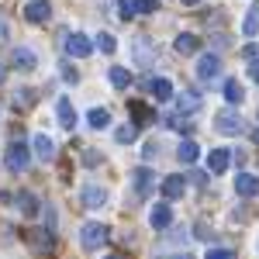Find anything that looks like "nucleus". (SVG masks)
I'll return each instance as SVG.
<instances>
[{
	"label": "nucleus",
	"mask_w": 259,
	"mask_h": 259,
	"mask_svg": "<svg viewBox=\"0 0 259 259\" xmlns=\"http://www.w3.org/2000/svg\"><path fill=\"white\" fill-rule=\"evenodd\" d=\"M104 242H107V228H104L100 221H87L83 232H80V245L87 249V252H97Z\"/></svg>",
	"instance_id": "f257e3e1"
},
{
	"label": "nucleus",
	"mask_w": 259,
	"mask_h": 259,
	"mask_svg": "<svg viewBox=\"0 0 259 259\" xmlns=\"http://www.w3.org/2000/svg\"><path fill=\"white\" fill-rule=\"evenodd\" d=\"M214 128H218L221 135H242V132H245V121H242L239 111H218Z\"/></svg>",
	"instance_id": "f03ea898"
},
{
	"label": "nucleus",
	"mask_w": 259,
	"mask_h": 259,
	"mask_svg": "<svg viewBox=\"0 0 259 259\" xmlns=\"http://www.w3.org/2000/svg\"><path fill=\"white\" fill-rule=\"evenodd\" d=\"M24 239L31 242V249H35L38 256H49V252H56V239H52L49 232H41V228H28V232H24Z\"/></svg>",
	"instance_id": "7ed1b4c3"
},
{
	"label": "nucleus",
	"mask_w": 259,
	"mask_h": 259,
	"mask_svg": "<svg viewBox=\"0 0 259 259\" xmlns=\"http://www.w3.org/2000/svg\"><path fill=\"white\" fill-rule=\"evenodd\" d=\"M218 76H221V59L211 56V52H204V56L197 59V80L211 83V80H218Z\"/></svg>",
	"instance_id": "20e7f679"
},
{
	"label": "nucleus",
	"mask_w": 259,
	"mask_h": 259,
	"mask_svg": "<svg viewBox=\"0 0 259 259\" xmlns=\"http://www.w3.org/2000/svg\"><path fill=\"white\" fill-rule=\"evenodd\" d=\"M11 62L18 66L21 73H31V69L38 66V56H35V49H28V45H14V49H11Z\"/></svg>",
	"instance_id": "39448f33"
},
{
	"label": "nucleus",
	"mask_w": 259,
	"mask_h": 259,
	"mask_svg": "<svg viewBox=\"0 0 259 259\" xmlns=\"http://www.w3.org/2000/svg\"><path fill=\"white\" fill-rule=\"evenodd\" d=\"M132 52H135V62L139 66H152L156 62V45L149 41V35H139V38L132 41Z\"/></svg>",
	"instance_id": "423d86ee"
},
{
	"label": "nucleus",
	"mask_w": 259,
	"mask_h": 259,
	"mask_svg": "<svg viewBox=\"0 0 259 259\" xmlns=\"http://www.w3.org/2000/svg\"><path fill=\"white\" fill-rule=\"evenodd\" d=\"M94 52V41L87 38V35H66V56H73V59H87Z\"/></svg>",
	"instance_id": "0eeeda50"
},
{
	"label": "nucleus",
	"mask_w": 259,
	"mask_h": 259,
	"mask_svg": "<svg viewBox=\"0 0 259 259\" xmlns=\"http://www.w3.org/2000/svg\"><path fill=\"white\" fill-rule=\"evenodd\" d=\"M28 162H31L28 149H24L21 142H14V145L7 149V169H11V173H24V169H28Z\"/></svg>",
	"instance_id": "6e6552de"
},
{
	"label": "nucleus",
	"mask_w": 259,
	"mask_h": 259,
	"mask_svg": "<svg viewBox=\"0 0 259 259\" xmlns=\"http://www.w3.org/2000/svg\"><path fill=\"white\" fill-rule=\"evenodd\" d=\"M24 18L31 21V24H45V21L52 18V4H49V0H31V4L24 7Z\"/></svg>",
	"instance_id": "1a4fd4ad"
},
{
	"label": "nucleus",
	"mask_w": 259,
	"mask_h": 259,
	"mask_svg": "<svg viewBox=\"0 0 259 259\" xmlns=\"http://www.w3.org/2000/svg\"><path fill=\"white\" fill-rule=\"evenodd\" d=\"M80 204L87 207V211H97V207H104V204H107V190H104V187H83Z\"/></svg>",
	"instance_id": "9d476101"
},
{
	"label": "nucleus",
	"mask_w": 259,
	"mask_h": 259,
	"mask_svg": "<svg viewBox=\"0 0 259 259\" xmlns=\"http://www.w3.org/2000/svg\"><path fill=\"white\" fill-rule=\"evenodd\" d=\"M228 162H232V152H228V149H211V156H207V173H211V177H221V173L228 169Z\"/></svg>",
	"instance_id": "9b49d317"
},
{
	"label": "nucleus",
	"mask_w": 259,
	"mask_h": 259,
	"mask_svg": "<svg viewBox=\"0 0 259 259\" xmlns=\"http://www.w3.org/2000/svg\"><path fill=\"white\" fill-rule=\"evenodd\" d=\"M235 194H239V197H256L259 194V177L256 173H239V177H235Z\"/></svg>",
	"instance_id": "f8f14e48"
},
{
	"label": "nucleus",
	"mask_w": 259,
	"mask_h": 259,
	"mask_svg": "<svg viewBox=\"0 0 259 259\" xmlns=\"http://www.w3.org/2000/svg\"><path fill=\"white\" fill-rule=\"evenodd\" d=\"M149 225H152L156 232L169 228V225H173V211H169V204H156V207H152V214H149Z\"/></svg>",
	"instance_id": "ddd939ff"
},
{
	"label": "nucleus",
	"mask_w": 259,
	"mask_h": 259,
	"mask_svg": "<svg viewBox=\"0 0 259 259\" xmlns=\"http://www.w3.org/2000/svg\"><path fill=\"white\" fill-rule=\"evenodd\" d=\"M159 190H162V197H166V200L183 197V190H187V177H166Z\"/></svg>",
	"instance_id": "4468645a"
},
{
	"label": "nucleus",
	"mask_w": 259,
	"mask_h": 259,
	"mask_svg": "<svg viewBox=\"0 0 259 259\" xmlns=\"http://www.w3.org/2000/svg\"><path fill=\"white\" fill-rule=\"evenodd\" d=\"M31 145H35V156H38L41 162H52V159H56V142L49 139V135H35Z\"/></svg>",
	"instance_id": "2eb2a0df"
},
{
	"label": "nucleus",
	"mask_w": 259,
	"mask_h": 259,
	"mask_svg": "<svg viewBox=\"0 0 259 259\" xmlns=\"http://www.w3.org/2000/svg\"><path fill=\"white\" fill-rule=\"evenodd\" d=\"M56 114H59V124H62V128H73V124H76V111H73V100H69V97H59Z\"/></svg>",
	"instance_id": "dca6fc26"
},
{
	"label": "nucleus",
	"mask_w": 259,
	"mask_h": 259,
	"mask_svg": "<svg viewBox=\"0 0 259 259\" xmlns=\"http://www.w3.org/2000/svg\"><path fill=\"white\" fill-rule=\"evenodd\" d=\"M132 183H135V190H139L142 197H145V194L152 190V183H156V180H152V173H149L145 166H139V169L132 173Z\"/></svg>",
	"instance_id": "f3484780"
},
{
	"label": "nucleus",
	"mask_w": 259,
	"mask_h": 259,
	"mask_svg": "<svg viewBox=\"0 0 259 259\" xmlns=\"http://www.w3.org/2000/svg\"><path fill=\"white\" fill-rule=\"evenodd\" d=\"M197 156H200V149H197V142H180V149H177V159L183 162V166H190V162H197Z\"/></svg>",
	"instance_id": "a211bd4d"
},
{
	"label": "nucleus",
	"mask_w": 259,
	"mask_h": 259,
	"mask_svg": "<svg viewBox=\"0 0 259 259\" xmlns=\"http://www.w3.org/2000/svg\"><path fill=\"white\" fill-rule=\"evenodd\" d=\"M135 83V76L124 69V66H111V87H118V90H128Z\"/></svg>",
	"instance_id": "6ab92c4d"
},
{
	"label": "nucleus",
	"mask_w": 259,
	"mask_h": 259,
	"mask_svg": "<svg viewBox=\"0 0 259 259\" xmlns=\"http://www.w3.org/2000/svg\"><path fill=\"white\" fill-rule=\"evenodd\" d=\"M200 107V94H190V90H183L177 97V111L180 114H190V111H197Z\"/></svg>",
	"instance_id": "aec40b11"
},
{
	"label": "nucleus",
	"mask_w": 259,
	"mask_h": 259,
	"mask_svg": "<svg viewBox=\"0 0 259 259\" xmlns=\"http://www.w3.org/2000/svg\"><path fill=\"white\" fill-rule=\"evenodd\" d=\"M87 121H90V128H107V124H111V111H107V107H94V111H90V114H87Z\"/></svg>",
	"instance_id": "412c9836"
},
{
	"label": "nucleus",
	"mask_w": 259,
	"mask_h": 259,
	"mask_svg": "<svg viewBox=\"0 0 259 259\" xmlns=\"http://www.w3.org/2000/svg\"><path fill=\"white\" fill-rule=\"evenodd\" d=\"M149 90H152V97H156V100H169V97H173V83L162 80V76L149 83Z\"/></svg>",
	"instance_id": "4be33fe9"
},
{
	"label": "nucleus",
	"mask_w": 259,
	"mask_h": 259,
	"mask_svg": "<svg viewBox=\"0 0 259 259\" xmlns=\"http://www.w3.org/2000/svg\"><path fill=\"white\" fill-rule=\"evenodd\" d=\"M18 207L24 211V214H38V197H35L31 190H21L18 194Z\"/></svg>",
	"instance_id": "5701e85b"
},
{
	"label": "nucleus",
	"mask_w": 259,
	"mask_h": 259,
	"mask_svg": "<svg viewBox=\"0 0 259 259\" xmlns=\"http://www.w3.org/2000/svg\"><path fill=\"white\" fill-rule=\"evenodd\" d=\"M242 97H245L242 83L239 80H225V100H228V104H242Z\"/></svg>",
	"instance_id": "b1692460"
},
{
	"label": "nucleus",
	"mask_w": 259,
	"mask_h": 259,
	"mask_svg": "<svg viewBox=\"0 0 259 259\" xmlns=\"http://www.w3.org/2000/svg\"><path fill=\"white\" fill-rule=\"evenodd\" d=\"M173 45H177V52H183V56H190V52H197V35H180L177 41H173Z\"/></svg>",
	"instance_id": "393cba45"
},
{
	"label": "nucleus",
	"mask_w": 259,
	"mask_h": 259,
	"mask_svg": "<svg viewBox=\"0 0 259 259\" xmlns=\"http://www.w3.org/2000/svg\"><path fill=\"white\" fill-rule=\"evenodd\" d=\"M242 31H245L249 38H252V35L259 31V4L252 7V11H249V14H245V21H242Z\"/></svg>",
	"instance_id": "a878e982"
},
{
	"label": "nucleus",
	"mask_w": 259,
	"mask_h": 259,
	"mask_svg": "<svg viewBox=\"0 0 259 259\" xmlns=\"http://www.w3.org/2000/svg\"><path fill=\"white\" fill-rule=\"evenodd\" d=\"M114 139H118L121 145H124V142H135L139 139V124H121L118 132H114Z\"/></svg>",
	"instance_id": "bb28decb"
},
{
	"label": "nucleus",
	"mask_w": 259,
	"mask_h": 259,
	"mask_svg": "<svg viewBox=\"0 0 259 259\" xmlns=\"http://www.w3.org/2000/svg\"><path fill=\"white\" fill-rule=\"evenodd\" d=\"M31 104H35V90L31 87H24V90L14 94V107H31Z\"/></svg>",
	"instance_id": "cd10ccee"
},
{
	"label": "nucleus",
	"mask_w": 259,
	"mask_h": 259,
	"mask_svg": "<svg viewBox=\"0 0 259 259\" xmlns=\"http://www.w3.org/2000/svg\"><path fill=\"white\" fill-rule=\"evenodd\" d=\"M97 45H100V52H107V56H111V52L118 49V41H114V35H107V31H104V35H97Z\"/></svg>",
	"instance_id": "c85d7f7f"
},
{
	"label": "nucleus",
	"mask_w": 259,
	"mask_h": 259,
	"mask_svg": "<svg viewBox=\"0 0 259 259\" xmlns=\"http://www.w3.org/2000/svg\"><path fill=\"white\" fill-rule=\"evenodd\" d=\"M132 114H135V118H142L139 124H145V121H152V111H149V107H145V104H139V100H135V104H132Z\"/></svg>",
	"instance_id": "c756f323"
},
{
	"label": "nucleus",
	"mask_w": 259,
	"mask_h": 259,
	"mask_svg": "<svg viewBox=\"0 0 259 259\" xmlns=\"http://www.w3.org/2000/svg\"><path fill=\"white\" fill-rule=\"evenodd\" d=\"M118 4H121V18H124V21L139 14V11H135V0H118Z\"/></svg>",
	"instance_id": "7c9ffc66"
},
{
	"label": "nucleus",
	"mask_w": 259,
	"mask_h": 259,
	"mask_svg": "<svg viewBox=\"0 0 259 259\" xmlns=\"http://www.w3.org/2000/svg\"><path fill=\"white\" fill-rule=\"evenodd\" d=\"M207 259H235L232 249H207Z\"/></svg>",
	"instance_id": "2f4dec72"
},
{
	"label": "nucleus",
	"mask_w": 259,
	"mask_h": 259,
	"mask_svg": "<svg viewBox=\"0 0 259 259\" xmlns=\"http://www.w3.org/2000/svg\"><path fill=\"white\" fill-rule=\"evenodd\" d=\"M135 11L139 14H152L156 11V0H135Z\"/></svg>",
	"instance_id": "473e14b6"
},
{
	"label": "nucleus",
	"mask_w": 259,
	"mask_h": 259,
	"mask_svg": "<svg viewBox=\"0 0 259 259\" xmlns=\"http://www.w3.org/2000/svg\"><path fill=\"white\" fill-rule=\"evenodd\" d=\"M194 235H197V239H204V242H211V239H214V232H211V228H207L204 221L197 225V232H194Z\"/></svg>",
	"instance_id": "72a5a7b5"
},
{
	"label": "nucleus",
	"mask_w": 259,
	"mask_h": 259,
	"mask_svg": "<svg viewBox=\"0 0 259 259\" xmlns=\"http://www.w3.org/2000/svg\"><path fill=\"white\" fill-rule=\"evenodd\" d=\"M242 59L256 62V59H259V45H245V49H242Z\"/></svg>",
	"instance_id": "f704fd0d"
},
{
	"label": "nucleus",
	"mask_w": 259,
	"mask_h": 259,
	"mask_svg": "<svg viewBox=\"0 0 259 259\" xmlns=\"http://www.w3.org/2000/svg\"><path fill=\"white\" fill-rule=\"evenodd\" d=\"M7 38H11V24H7V18L0 14V45H4Z\"/></svg>",
	"instance_id": "c9c22d12"
},
{
	"label": "nucleus",
	"mask_w": 259,
	"mask_h": 259,
	"mask_svg": "<svg viewBox=\"0 0 259 259\" xmlns=\"http://www.w3.org/2000/svg\"><path fill=\"white\" fill-rule=\"evenodd\" d=\"M156 156H159V149H156V142H152V145H145V162H152Z\"/></svg>",
	"instance_id": "e433bc0d"
},
{
	"label": "nucleus",
	"mask_w": 259,
	"mask_h": 259,
	"mask_svg": "<svg viewBox=\"0 0 259 259\" xmlns=\"http://www.w3.org/2000/svg\"><path fill=\"white\" fill-rule=\"evenodd\" d=\"M62 76H66V80H69V83H76V80H80V76H76V69H69V66L62 69Z\"/></svg>",
	"instance_id": "4c0bfd02"
},
{
	"label": "nucleus",
	"mask_w": 259,
	"mask_h": 259,
	"mask_svg": "<svg viewBox=\"0 0 259 259\" xmlns=\"http://www.w3.org/2000/svg\"><path fill=\"white\" fill-rule=\"evenodd\" d=\"M249 76H252V80H256V83H259V59H256V62H252V66H249Z\"/></svg>",
	"instance_id": "58836bf2"
},
{
	"label": "nucleus",
	"mask_w": 259,
	"mask_h": 259,
	"mask_svg": "<svg viewBox=\"0 0 259 259\" xmlns=\"http://www.w3.org/2000/svg\"><path fill=\"white\" fill-rule=\"evenodd\" d=\"M7 80V66H4V62H0V83Z\"/></svg>",
	"instance_id": "ea45409f"
},
{
	"label": "nucleus",
	"mask_w": 259,
	"mask_h": 259,
	"mask_svg": "<svg viewBox=\"0 0 259 259\" xmlns=\"http://www.w3.org/2000/svg\"><path fill=\"white\" fill-rule=\"evenodd\" d=\"M173 259H194V256H187V252H180V256H173Z\"/></svg>",
	"instance_id": "a19ab883"
},
{
	"label": "nucleus",
	"mask_w": 259,
	"mask_h": 259,
	"mask_svg": "<svg viewBox=\"0 0 259 259\" xmlns=\"http://www.w3.org/2000/svg\"><path fill=\"white\" fill-rule=\"evenodd\" d=\"M252 142H256V145H259V132H252Z\"/></svg>",
	"instance_id": "79ce46f5"
},
{
	"label": "nucleus",
	"mask_w": 259,
	"mask_h": 259,
	"mask_svg": "<svg viewBox=\"0 0 259 259\" xmlns=\"http://www.w3.org/2000/svg\"><path fill=\"white\" fill-rule=\"evenodd\" d=\"M183 4H200V0H183Z\"/></svg>",
	"instance_id": "37998d69"
},
{
	"label": "nucleus",
	"mask_w": 259,
	"mask_h": 259,
	"mask_svg": "<svg viewBox=\"0 0 259 259\" xmlns=\"http://www.w3.org/2000/svg\"><path fill=\"white\" fill-rule=\"evenodd\" d=\"M111 259H121V256H111Z\"/></svg>",
	"instance_id": "c03bdc74"
}]
</instances>
